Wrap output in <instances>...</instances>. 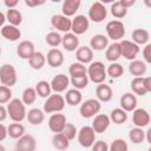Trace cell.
Returning <instances> with one entry per match:
<instances>
[{
	"label": "cell",
	"instance_id": "1",
	"mask_svg": "<svg viewBox=\"0 0 151 151\" xmlns=\"http://www.w3.org/2000/svg\"><path fill=\"white\" fill-rule=\"evenodd\" d=\"M7 116L13 120V123H21L26 118V105L19 98H12L7 103Z\"/></svg>",
	"mask_w": 151,
	"mask_h": 151
},
{
	"label": "cell",
	"instance_id": "2",
	"mask_svg": "<svg viewBox=\"0 0 151 151\" xmlns=\"http://www.w3.org/2000/svg\"><path fill=\"white\" fill-rule=\"evenodd\" d=\"M87 77H88L90 81H92L97 85L105 83V79H106L107 74H106V67H105L104 63L99 61V60H96V61H92L91 64H88V66H87Z\"/></svg>",
	"mask_w": 151,
	"mask_h": 151
},
{
	"label": "cell",
	"instance_id": "3",
	"mask_svg": "<svg viewBox=\"0 0 151 151\" xmlns=\"http://www.w3.org/2000/svg\"><path fill=\"white\" fill-rule=\"evenodd\" d=\"M107 39L113 40V42H119L125 37V25L120 20H111L105 26Z\"/></svg>",
	"mask_w": 151,
	"mask_h": 151
},
{
	"label": "cell",
	"instance_id": "4",
	"mask_svg": "<svg viewBox=\"0 0 151 151\" xmlns=\"http://www.w3.org/2000/svg\"><path fill=\"white\" fill-rule=\"evenodd\" d=\"M65 105L66 103L64 96H61L60 93H54L46 98L42 106V111L45 113H58L65 109Z\"/></svg>",
	"mask_w": 151,
	"mask_h": 151
},
{
	"label": "cell",
	"instance_id": "5",
	"mask_svg": "<svg viewBox=\"0 0 151 151\" xmlns=\"http://www.w3.org/2000/svg\"><path fill=\"white\" fill-rule=\"evenodd\" d=\"M101 110V103L96 98L86 99L85 101H81L79 105V113L83 118L90 119L97 116Z\"/></svg>",
	"mask_w": 151,
	"mask_h": 151
},
{
	"label": "cell",
	"instance_id": "6",
	"mask_svg": "<svg viewBox=\"0 0 151 151\" xmlns=\"http://www.w3.org/2000/svg\"><path fill=\"white\" fill-rule=\"evenodd\" d=\"M18 81V73L12 64H4L0 66V83L4 86L12 87Z\"/></svg>",
	"mask_w": 151,
	"mask_h": 151
},
{
	"label": "cell",
	"instance_id": "7",
	"mask_svg": "<svg viewBox=\"0 0 151 151\" xmlns=\"http://www.w3.org/2000/svg\"><path fill=\"white\" fill-rule=\"evenodd\" d=\"M107 17V9L105 7L104 4H101L100 1H94L90 8H88V14H87V19L99 24L101 21H104Z\"/></svg>",
	"mask_w": 151,
	"mask_h": 151
},
{
	"label": "cell",
	"instance_id": "8",
	"mask_svg": "<svg viewBox=\"0 0 151 151\" xmlns=\"http://www.w3.org/2000/svg\"><path fill=\"white\" fill-rule=\"evenodd\" d=\"M96 132L93 131V129L88 125H85L83 127H80V130H78L77 133V138H78V143L85 147L88 149L93 145V143L96 142Z\"/></svg>",
	"mask_w": 151,
	"mask_h": 151
},
{
	"label": "cell",
	"instance_id": "9",
	"mask_svg": "<svg viewBox=\"0 0 151 151\" xmlns=\"http://www.w3.org/2000/svg\"><path fill=\"white\" fill-rule=\"evenodd\" d=\"M119 45H120L122 57H124L125 59H127L130 61L137 59V57H138V54L140 52V47L138 45H136L131 40H126V39L120 40Z\"/></svg>",
	"mask_w": 151,
	"mask_h": 151
},
{
	"label": "cell",
	"instance_id": "10",
	"mask_svg": "<svg viewBox=\"0 0 151 151\" xmlns=\"http://www.w3.org/2000/svg\"><path fill=\"white\" fill-rule=\"evenodd\" d=\"M88 27H90V20L87 19V17H85L83 14H78V15H74V18L72 19L71 32L73 34L81 35L87 32Z\"/></svg>",
	"mask_w": 151,
	"mask_h": 151
},
{
	"label": "cell",
	"instance_id": "11",
	"mask_svg": "<svg viewBox=\"0 0 151 151\" xmlns=\"http://www.w3.org/2000/svg\"><path fill=\"white\" fill-rule=\"evenodd\" d=\"M71 24H72V19H70L63 14H53L51 17L52 27L59 32H63L64 34L71 32Z\"/></svg>",
	"mask_w": 151,
	"mask_h": 151
},
{
	"label": "cell",
	"instance_id": "12",
	"mask_svg": "<svg viewBox=\"0 0 151 151\" xmlns=\"http://www.w3.org/2000/svg\"><path fill=\"white\" fill-rule=\"evenodd\" d=\"M50 85H51L52 91H54L55 93L66 92L70 86V78L64 73H59L52 78Z\"/></svg>",
	"mask_w": 151,
	"mask_h": 151
},
{
	"label": "cell",
	"instance_id": "13",
	"mask_svg": "<svg viewBox=\"0 0 151 151\" xmlns=\"http://www.w3.org/2000/svg\"><path fill=\"white\" fill-rule=\"evenodd\" d=\"M67 120H66V116L64 113H52L51 117L48 118V129L54 132V133H60L63 132L65 125H66Z\"/></svg>",
	"mask_w": 151,
	"mask_h": 151
},
{
	"label": "cell",
	"instance_id": "14",
	"mask_svg": "<svg viewBox=\"0 0 151 151\" xmlns=\"http://www.w3.org/2000/svg\"><path fill=\"white\" fill-rule=\"evenodd\" d=\"M151 117L147 110L140 107V109H136L132 111V123L136 127H145L150 124Z\"/></svg>",
	"mask_w": 151,
	"mask_h": 151
},
{
	"label": "cell",
	"instance_id": "15",
	"mask_svg": "<svg viewBox=\"0 0 151 151\" xmlns=\"http://www.w3.org/2000/svg\"><path fill=\"white\" fill-rule=\"evenodd\" d=\"M111 124V120H110V117L105 113H98L97 116L93 117V122H92V125L91 127L93 129V131L96 133H104L109 126Z\"/></svg>",
	"mask_w": 151,
	"mask_h": 151
},
{
	"label": "cell",
	"instance_id": "16",
	"mask_svg": "<svg viewBox=\"0 0 151 151\" xmlns=\"http://www.w3.org/2000/svg\"><path fill=\"white\" fill-rule=\"evenodd\" d=\"M37 140L32 134H24L19 139H17L15 150L18 151H35Z\"/></svg>",
	"mask_w": 151,
	"mask_h": 151
},
{
	"label": "cell",
	"instance_id": "17",
	"mask_svg": "<svg viewBox=\"0 0 151 151\" xmlns=\"http://www.w3.org/2000/svg\"><path fill=\"white\" fill-rule=\"evenodd\" d=\"M137 104H138L137 96H134L132 92H125L124 94H122L119 99L120 109H123L125 112H132L133 110H136Z\"/></svg>",
	"mask_w": 151,
	"mask_h": 151
},
{
	"label": "cell",
	"instance_id": "18",
	"mask_svg": "<svg viewBox=\"0 0 151 151\" xmlns=\"http://www.w3.org/2000/svg\"><path fill=\"white\" fill-rule=\"evenodd\" d=\"M34 52H35L34 44L29 40H22L17 46V54L19 58L24 60H28L34 54Z\"/></svg>",
	"mask_w": 151,
	"mask_h": 151
},
{
	"label": "cell",
	"instance_id": "19",
	"mask_svg": "<svg viewBox=\"0 0 151 151\" xmlns=\"http://www.w3.org/2000/svg\"><path fill=\"white\" fill-rule=\"evenodd\" d=\"M64 53L59 50V48H51L48 52H47V55H46V63L48 64V66L53 67V68H57V67H60L63 64H64Z\"/></svg>",
	"mask_w": 151,
	"mask_h": 151
},
{
	"label": "cell",
	"instance_id": "20",
	"mask_svg": "<svg viewBox=\"0 0 151 151\" xmlns=\"http://www.w3.org/2000/svg\"><path fill=\"white\" fill-rule=\"evenodd\" d=\"M96 99H98L100 103H109L113 97L112 87L105 83L97 85L96 87Z\"/></svg>",
	"mask_w": 151,
	"mask_h": 151
},
{
	"label": "cell",
	"instance_id": "21",
	"mask_svg": "<svg viewBox=\"0 0 151 151\" xmlns=\"http://www.w3.org/2000/svg\"><path fill=\"white\" fill-rule=\"evenodd\" d=\"M76 58L78 63L88 65L93 61V51L90 48V46H79L76 51Z\"/></svg>",
	"mask_w": 151,
	"mask_h": 151
},
{
	"label": "cell",
	"instance_id": "22",
	"mask_svg": "<svg viewBox=\"0 0 151 151\" xmlns=\"http://www.w3.org/2000/svg\"><path fill=\"white\" fill-rule=\"evenodd\" d=\"M61 45H63L64 50H66L68 52H74L79 47V38H78V35L73 34L72 32L65 33L61 38Z\"/></svg>",
	"mask_w": 151,
	"mask_h": 151
},
{
	"label": "cell",
	"instance_id": "23",
	"mask_svg": "<svg viewBox=\"0 0 151 151\" xmlns=\"http://www.w3.org/2000/svg\"><path fill=\"white\" fill-rule=\"evenodd\" d=\"M1 35L8 40V41H18L21 38V31L19 27L13 26V25H5L1 29H0Z\"/></svg>",
	"mask_w": 151,
	"mask_h": 151
},
{
	"label": "cell",
	"instance_id": "24",
	"mask_svg": "<svg viewBox=\"0 0 151 151\" xmlns=\"http://www.w3.org/2000/svg\"><path fill=\"white\" fill-rule=\"evenodd\" d=\"M80 5H81L80 0H65L61 5V14L67 18L74 17L76 13L78 12Z\"/></svg>",
	"mask_w": 151,
	"mask_h": 151
},
{
	"label": "cell",
	"instance_id": "25",
	"mask_svg": "<svg viewBox=\"0 0 151 151\" xmlns=\"http://www.w3.org/2000/svg\"><path fill=\"white\" fill-rule=\"evenodd\" d=\"M26 119L31 125H41L45 120V112L39 107H33L26 113Z\"/></svg>",
	"mask_w": 151,
	"mask_h": 151
},
{
	"label": "cell",
	"instance_id": "26",
	"mask_svg": "<svg viewBox=\"0 0 151 151\" xmlns=\"http://www.w3.org/2000/svg\"><path fill=\"white\" fill-rule=\"evenodd\" d=\"M109 46V39L104 34H94L90 39V48L92 51H104Z\"/></svg>",
	"mask_w": 151,
	"mask_h": 151
},
{
	"label": "cell",
	"instance_id": "27",
	"mask_svg": "<svg viewBox=\"0 0 151 151\" xmlns=\"http://www.w3.org/2000/svg\"><path fill=\"white\" fill-rule=\"evenodd\" d=\"M131 38H132L131 41L138 46L146 45V44H149V40H150V33L145 28H136L132 31Z\"/></svg>",
	"mask_w": 151,
	"mask_h": 151
},
{
	"label": "cell",
	"instance_id": "28",
	"mask_svg": "<svg viewBox=\"0 0 151 151\" xmlns=\"http://www.w3.org/2000/svg\"><path fill=\"white\" fill-rule=\"evenodd\" d=\"M65 103L70 106H78L83 101V94L77 88H68L64 96Z\"/></svg>",
	"mask_w": 151,
	"mask_h": 151
},
{
	"label": "cell",
	"instance_id": "29",
	"mask_svg": "<svg viewBox=\"0 0 151 151\" xmlns=\"http://www.w3.org/2000/svg\"><path fill=\"white\" fill-rule=\"evenodd\" d=\"M105 58L110 63H117L119 60V58H122V52H120L119 42L109 44V46L105 50Z\"/></svg>",
	"mask_w": 151,
	"mask_h": 151
},
{
	"label": "cell",
	"instance_id": "30",
	"mask_svg": "<svg viewBox=\"0 0 151 151\" xmlns=\"http://www.w3.org/2000/svg\"><path fill=\"white\" fill-rule=\"evenodd\" d=\"M147 71V65L139 59H134L129 64V72L134 77H143Z\"/></svg>",
	"mask_w": 151,
	"mask_h": 151
},
{
	"label": "cell",
	"instance_id": "31",
	"mask_svg": "<svg viewBox=\"0 0 151 151\" xmlns=\"http://www.w3.org/2000/svg\"><path fill=\"white\" fill-rule=\"evenodd\" d=\"M28 65L35 71H40L46 65V55L42 52L35 51L34 54L28 59Z\"/></svg>",
	"mask_w": 151,
	"mask_h": 151
},
{
	"label": "cell",
	"instance_id": "32",
	"mask_svg": "<svg viewBox=\"0 0 151 151\" xmlns=\"http://www.w3.org/2000/svg\"><path fill=\"white\" fill-rule=\"evenodd\" d=\"M130 87H131L132 93L134 96H142L143 97V96L149 93L146 87H145V84H144V77H134L131 80Z\"/></svg>",
	"mask_w": 151,
	"mask_h": 151
},
{
	"label": "cell",
	"instance_id": "33",
	"mask_svg": "<svg viewBox=\"0 0 151 151\" xmlns=\"http://www.w3.org/2000/svg\"><path fill=\"white\" fill-rule=\"evenodd\" d=\"M52 145L58 151H65L70 146V140L61 132L60 133H54L53 137H52Z\"/></svg>",
	"mask_w": 151,
	"mask_h": 151
},
{
	"label": "cell",
	"instance_id": "34",
	"mask_svg": "<svg viewBox=\"0 0 151 151\" xmlns=\"http://www.w3.org/2000/svg\"><path fill=\"white\" fill-rule=\"evenodd\" d=\"M5 15H6V20L8 21L9 25H13V26L19 27L21 25V22H22V14L17 8L7 9V12H6Z\"/></svg>",
	"mask_w": 151,
	"mask_h": 151
},
{
	"label": "cell",
	"instance_id": "35",
	"mask_svg": "<svg viewBox=\"0 0 151 151\" xmlns=\"http://www.w3.org/2000/svg\"><path fill=\"white\" fill-rule=\"evenodd\" d=\"M109 117H110L111 122H113L117 125H120V124H124L127 120V112H125L120 107H116V109L111 110Z\"/></svg>",
	"mask_w": 151,
	"mask_h": 151
},
{
	"label": "cell",
	"instance_id": "36",
	"mask_svg": "<svg viewBox=\"0 0 151 151\" xmlns=\"http://www.w3.org/2000/svg\"><path fill=\"white\" fill-rule=\"evenodd\" d=\"M25 134V126L21 123H12L7 126V136L13 139H19Z\"/></svg>",
	"mask_w": 151,
	"mask_h": 151
},
{
	"label": "cell",
	"instance_id": "37",
	"mask_svg": "<svg viewBox=\"0 0 151 151\" xmlns=\"http://www.w3.org/2000/svg\"><path fill=\"white\" fill-rule=\"evenodd\" d=\"M35 92H37V94L39 96V97H41V98H47V97H50L51 94H52V88H51V85H50V83L48 81H46V80H40V81H38L37 84H35Z\"/></svg>",
	"mask_w": 151,
	"mask_h": 151
},
{
	"label": "cell",
	"instance_id": "38",
	"mask_svg": "<svg viewBox=\"0 0 151 151\" xmlns=\"http://www.w3.org/2000/svg\"><path fill=\"white\" fill-rule=\"evenodd\" d=\"M106 74L112 79H118L124 74V67L119 63H111L106 67Z\"/></svg>",
	"mask_w": 151,
	"mask_h": 151
},
{
	"label": "cell",
	"instance_id": "39",
	"mask_svg": "<svg viewBox=\"0 0 151 151\" xmlns=\"http://www.w3.org/2000/svg\"><path fill=\"white\" fill-rule=\"evenodd\" d=\"M129 139L133 144H142L145 140V131L142 127H133L129 131Z\"/></svg>",
	"mask_w": 151,
	"mask_h": 151
},
{
	"label": "cell",
	"instance_id": "40",
	"mask_svg": "<svg viewBox=\"0 0 151 151\" xmlns=\"http://www.w3.org/2000/svg\"><path fill=\"white\" fill-rule=\"evenodd\" d=\"M68 74H70V78L85 76V74H87V67L84 64H80L78 61L72 63L70 65V67H68Z\"/></svg>",
	"mask_w": 151,
	"mask_h": 151
},
{
	"label": "cell",
	"instance_id": "41",
	"mask_svg": "<svg viewBox=\"0 0 151 151\" xmlns=\"http://www.w3.org/2000/svg\"><path fill=\"white\" fill-rule=\"evenodd\" d=\"M37 97H38V94H37L34 87H26V88L22 91L21 101H22L25 105H32V104L35 103Z\"/></svg>",
	"mask_w": 151,
	"mask_h": 151
},
{
	"label": "cell",
	"instance_id": "42",
	"mask_svg": "<svg viewBox=\"0 0 151 151\" xmlns=\"http://www.w3.org/2000/svg\"><path fill=\"white\" fill-rule=\"evenodd\" d=\"M61 38L63 35L57 32V31H52V32H48L45 37V41L48 46L53 47V48H57L59 45H61Z\"/></svg>",
	"mask_w": 151,
	"mask_h": 151
},
{
	"label": "cell",
	"instance_id": "43",
	"mask_svg": "<svg viewBox=\"0 0 151 151\" xmlns=\"http://www.w3.org/2000/svg\"><path fill=\"white\" fill-rule=\"evenodd\" d=\"M110 11H111V14L116 18V20L123 19V18H125L126 14H127V9L120 4V1H116V2H113V4L111 5Z\"/></svg>",
	"mask_w": 151,
	"mask_h": 151
},
{
	"label": "cell",
	"instance_id": "44",
	"mask_svg": "<svg viewBox=\"0 0 151 151\" xmlns=\"http://www.w3.org/2000/svg\"><path fill=\"white\" fill-rule=\"evenodd\" d=\"M88 83H90V80H88L87 74L70 78V84L73 86V88H77V90H79V91L83 90V88H86L87 85H88Z\"/></svg>",
	"mask_w": 151,
	"mask_h": 151
},
{
	"label": "cell",
	"instance_id": "45",
	"mask_svg": "<svg viewBox=\"0 0 151 151\" xmlns=\"http://www.w3.org/2000/svg\"><path fill=\"white\" fill-rule=\"evenodd\" d=\"M109 151H129V145L124 139L117 138L109 145Z\"/></svg>",
	"mask_w": 151,
	"mask_h": 151
},
{
	"label": "cell",
	"instance_id": "46",
	"mask_svg": "<svg viewBox=\"0 0 151 151\" xmlns=\"http://www.w3.org/2000/svg\"><path fill=\"white\" fill-rule=\"evenodd\" d=\"M68 140H73L78 133V129L76 127V125H73L72 123H66L63 132H61Z\"/></svg>",
	"mask_w": 151,
	"mask_h": 151
},
{
	"label": "cell",
	"instance_id": "47",
	"mask_svg": "<svg viewBox=\"0 0 151 151\" xmlns=\"http://www.w3.org/2000/svg\"><path fill=\"white\" fill-rule=\"evenodd\" d=\"M12 94H13V92H12L11 87L0 85V105L7 104L12 99Z\"/></svg>",
	"mask_w": 151,
	"mask_h": 151
},
{
	"label": "cell",
	"instance_id": "48",
	"mask_svg": "<svg viewBox=\"0 0 151 151\" xmlns=\"http://www.w3.org/2000/svg\"><path fill=\"white\" fill-rule=\"evenodd\" d=\"M91 149L92 151H109V144L105 140H96Z\"/></svg>",
	"mask_w": 151,
	"mask_h": 151
},
{
	"label": "cell",
	"instance_id": "49",
	"mask_svg": "<svg viewBox=\"0 0 151 151\" xmlns=\"http://www.w3.org/2000/svg\"><path fill=\"white\" fill-rule=\"evenodd\" d=\"M143 54V61L147 65L151 63V44H146L144 45V48L142 51Z\"/></svg>",
	"mask_w": 151,
	"mask_h": 151
},
{
	"label": "cell",
	"instance_id": "50",
	"mask_svg": "<svg viewBox=\"0 0 151 151\" xmlns=\"http://www.w3.org/2000/svg\"><path fill=\"white\" fill-rule=\"evenodd\" d=\"M19 1L18 0H5L4 1V5L7 7V9H12V8H15L18 6Z\"/></svg>",
	"mask_w": 151,
	"mask_h": 151
},
{
	"label": "cell",
	"instance_id": "51",
	"mask_svg": "<svg viewBox=\"0 0 151 151\" xmlns=\"http://www.w3.org/2000/svg\"><path fill=\"white\" fill-rule=\"evenodd\" d=\"M45 4V1H34V0H25V5L26 6H28V7H37V6H41V5H44Z\"/></svg>",
	"mask_w": 151,
	"mask_h": 151
},
{
	"label": "cell",
	"instance_id": "52",
	"mask_svg": "<svg viewBox=\"0 0 151 151\" xmlns=\"http://www.w3.org/2000/svg\"><path fill=\"white\" fill-rule=\"evenodd\" d=\"M7 137V126H5L2 123H0V142L5 140Z\"/></svg>",
	"mask_w": 151,
	"mask_h": 151
},
{
	"label": "cell",
	"instance_id": "53",
	"mask_svg": "<svg viewBox=\"0 0 151 151\" xmlns=\"http://www.w3.org/2000/svg\"><path fill=\"white\" fill-rule=\"evenodd\" d=\"M7 117H8V116H7V109H6V106L0 105V123L4 122Z\"/></svg>",
	"mask_w": 151,
	"mask_h": 151
},
{
	"label": "cell",
	"instance_id": "54",
	"mask_svg": "<svg viewBox=\"0 0 151 151\" xmlns=\"http://www.w3.org/2000/svg\"><path fill=\"white\" fill-rule=\"evenodd\" d=\"M120 1V4L126 8V9H129L130 7H132L134 4H136V0H119Z\"/></svg>",
	"mask_w": 151,
	"mask_h": 151
},
{
	"label": "cell",
	"instance_id": "55",
	"mask_svg": "<svg viewBox=\"0 0 151 151\" xmlns=\"http://www.w3.org/2000/svg\"><path fill=\"white\" fill-rule=\"evenodd\" d=\"M144 84H145L147 92H151V78L150 77H144Z\"/></svg>",
	"mask_w": 151,
	"mask_h": 151
},
{
	"label": "cell",
	"instance_id": "56",
	"mask_svg": "<svg viewBox=\"0 0 151 151\" xmlns=\"http://www.w3.org/2000/svg\"><path fill=\"white\" fill-rule=\"evenodd\" d=\"M5 21H6V15L0 11V29L5 26Z\"/></svg>",
	"mask_w": 151,
	"mask_h": 151
},
{
	"label": "cell",
	"instance_id": "57",
	"mask_svg": "<svg viewBox=\"0 0 151 151\" xmlns=\"http://www.w3.org/2000/svg\"><path fill=\"white\" fill-rule=\"evenodd\" d=\"M145 140L147 143H151V129H147L145 131Z\"/></svg>",
	"mask_w": 151,
	"mask_h": 151
},
{
	"label": "cell",
	"instance_id": "58",
	"mask_svg": "<svg viewBox=\"0 0 151 151\" xmlns=\"http://www.w3.org/2000/svg\"><path fill=\"white\" fill-rule=\"evenodd\" d=\"M0 151H6V147L0 143Z\"/></svg>",
	"mask_w": 151,
	"mask_h": 151
},
{
	"label": "cell",
	"instance_id": "59",
	"mask_svg": "<svg viewBox=\"0 0 151 151\" xmlns=\"http://www.w3.org/2000/svg\"><path fill=\"white\" fill-rule=\"evenodd\" d=\"M0 55H1V47H0Z\"/></svg>",
	"mask_w": 151,
	"mask_h": 151
},
{
	"label": "cell",
	"instance_id": "60",
	"mask_svg": "<svg viewBox=\"0 0 151 151\" xmlns=\"http://www.w3.org/2000/svg\"><path fill=\"white\" fill-rule=\"evenodd\" d=\"M14 151H18V150H14Z\"/></svg>",
	"mask_w": 151,
	"mask_h": 151
}]
</instances>
